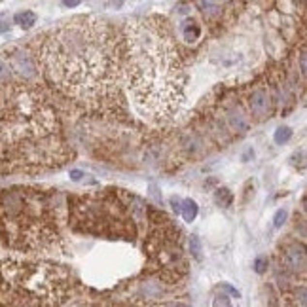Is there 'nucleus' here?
Masks as SVG:
<instances>
[{
    "label": "nucleus",
    "instance_id": "f03ea898",
    "mask_svg": "<svg viewBox=\"0 0 307 307\" xmlns=\"http://www.w3.org/2000/svg\"><path fill=\"white\" fill-rule=\"evenodd\" d=\"M72 152L47 89L31 78H0V176L61 169Z\"/></svg>",
    "mask_w": 307,
    "mask_h": 307
},
{
    "label": "nucleus",
    "instance_id": "ddd939ff",
    "mask_svg": "<svg viewBox=\"0 0 307 307\" xmlns=\"http://www.w3.org/2000/svg\"><path fill=\"white\" fill-rule=\"evenodd\" d=\"M290 137H292V129L283 125V127H279V129L275 131V137H273V138H275L277 144H285V142L290 140Z\"/></svg>",
    "mask_w": 307,
    "mask_h": 307
},
{
    "label": "nucleus",
    "instance_id": "7ed1b4c3",
    "mask_svg": "<svg viewBox=\"0 0 307 307\" xmlns=\"http://www.w3.org/2000/svg\"><path fill=\"white\" fill-rule=\"evenodd\" d=\"M123 80L135 108L155 125L175 122L184 105L186 72L167 21L159 15L123 29Z\"/></svg>",
    "mask_w": 307,
    "mask_h": 307
},
{
    "label": "nucleus",
    "instance_id": "dca6fc26",
    "mask_svg": "<svg viewBox=\"0 0 307 307\" xmlns=\"http://www.w3.org/2000/svg\"><path fill=\"white\" fill-rule=\"evenodd\" d=\"M286 211L285 209H281V211H277V215H275V218H273V226L275 228H281L283 224H285V220H286Z\"/></svg>",
    "mask_w": 307,
    "mask_h": 307
},
{
    "label": "nucleus",
    "instance_id": "6ab92c4d",
    "mask_svg": "<svg viewBox=\"0 0 307 307\" xmlns=\"http://www.w3.org/2000/svg\"><path fill=\"white\" fill-rule=\"evenodd\" d=\"M82 176H84V173H82V171H78V169L70 171V178H72L74 182H80V180H82Z\"/></svg>",
    "mask_w": 307,
    "mask_h": 307
},
{
    "label": "nucleus",
    "instance_id": "9b49d317",
    "mask_svg": "<svg viewBox=\"0 0 307 307\" xmlns=\"http://www.w3.org/2000/svg\"><path fill=\"white\" fill-rule=\"evenodd\" d=\"M201 34V29L194 19H188V21L182 23V36L186 42H196Z\"/></svg>",
    "mask_w": 307,
    "mask_h": 307
},
{
    "label": "nucleus",
    "instance_id": "9d476101",
    "mask_svg": "<svg viewBox=\"0 0 307 307\" xmlns=\"http://www.w3.org/2000/svg\"><path fill=\"white\" fill-rule=\"evenodd\" d=\"M198 213H199V207L194 199H184V201H180V215H182V218L186 220V222H194V220L198 218Z\"/></svg>",
    "mask_w": 307,
    "mask_h": 307
},
{
    "label": "nucleus",
    "instance_id": "aec40b11",
    "mask_svg": "<svg viewBox=\"0 0 307 307\" xmlns=\"http://www.w3.org/2000/svg\"><path fill=\"white\" fill-rule=\"evenodd\" d=\"M171 205H173V211H175L176 215H180V199L171 198Z\"/></svg>",
    "mask_w": 307,
    "mask_h": 307
},
{
    "label": "nucleus",
    "instance_id": "f257e3e1",
    "mask_svg": "<svg viewBox=\"0 0 307 307\" xmlns=\"http://www.w3.org/2000/svg\"><path fill=\"white\" fill-rule=\"evenodd\" d=\"M36 68L47 86L89 112L123 110L122 40L99 17H74L38 38Z\"/></svg>",
    "mask_w": 307,
    "mask_h": 307
},
{
    "label": "nucleus",
    "instance_id": "423d86ee",
    "mask_svg": "<svg viewBox=\"0 0 307 307\" xmlns=\"http://www.w3.org/2000/svg\"><path fill=\"white\" fill-rule=\"evenodd\" d=\"M68 224L74 231L103 239L135 243L138 237V218L146 207L125 190L107 188L68 199Z\"/></svg>",
    "mask_w": 307,
    "mask_h": 307
},
{
    "label": "nucleus",
    "instance_id": "4468645a",
    "mask_svg": "<svg viewBox=\"0 0 307 307\" xmlns=\"http://www.w3.org/2000/svg\"><path fill=\"white\" fill-rule=\"evenodd\" d=\"M215 199H216V203H218V205L228 207V205L231 203V194H230L228 190H218V192H216V198Z\"/></svg>",
    "mask_w": 307,
    "mask_h": 307
},
{
    "label": "nucleus",
    "instance_id": "1a4fd4ad",
    "mask_svg": "<svg viewBox=\"0 0 307 307\" xmlns=\"http://www.w3.org/2000/svg\"><path fill=\"white\" fill-rule=\"evenodd\" d=\"M281 265L286 273L290 275H306V265H307V256H306V248L304 245H298V243H292L283 248L281 252Z\"/></svg>",
    "mask_w": 307,
    "mask_h": 307
},
{
    "label": "nucleus",
    "instance_id": "20e7f679",
    "mask_svg": "<svg viewBox=\"0 0 307 307\" xmlns=\"http://www.w3.org/2000/svg\"><path fill=\"white\" fill-rule=\"evenodd\" d=\"M0 241L27 256L57 248L61 220L55 190L25 184L0 188Z\"/></svg>",
    "mask_w": 307,
    "mask_h": 307
},
{
    "label": "nucleus",
    "instance_id": "2eb2a0df",
    "mask_svg": "<svg viewBox=\"0 0 307 307\" xmlns=\"http://www.w3.org/2000/svg\"><path fill=\"white\" fill-rule=\"evenodd\" d=\"M190 248H192V254L196 258H201V241H199L198 235H192V241H190Z\"/></svg>",
    "mask_w": 307,
    "mask_h": 307
},
{
    "label": "nucleus",
    "instance_id": "0eeeda50",
    "mask_svg": "<svg viewBox=\"0 0 307 307\" xmlns=\"http://www.w3.org/2000/svg\"><path fill=\"white\" fill-rule=\"evenodd\" d=\"M148 237L146 250V273L155 279L175 285L182 281L188 271V262L182 252L180 231L165 213L148 209Z\"/></svg>",
    "mask_w": 307,
    "mask_h": 307
},
{
    "label": "nucleus",
    "instance_id": "6e6552de",
    "mask_svg": "<svg viewBox=\"0 0 307 307\" xmlns=\"http://www.w3.org/2000/svg\"><path fill=\"white\" fill-rule=\"evenodd\" d=\"M246 107H248L250 116L256 122H262L265 118H269L273 112L271 89L267 86H256L254 89H250V93L246 95Z\"/></svg>",
    "mask_w": 307,
    "mask_h": 307
},
{
    "label": "nucleus",
    "instance_id": "a211bd4d",
    "mask_svg": "<svg viewBox=\"0 0 307 307\" xmlns=\"http://www.w3.org/2000/svg\"><path fill=\"white\" fill-rule=\"evenodd\" d=\"M201 2V8H203V12H213V8H215V2L213 0H199Z\"/></svg>",
    "mask_w": 307,
    "mask_h": 307
},
{
    "label": "nucleus",
    "instance_id": "412c9836",
    "mask_svg": "<svg viewBox=\"0 0 307 307\" xmlns=\"http://www.w3.org/2000/svg\"><path fill=\"white\" fill-rule=\"evenodd\" d=\"M80 2H82V0H63V4H65L66 8H76Z\"/></svg>",
    "mask_w": 307,
    "mask_h": 307
},
{
    "label": "nucleus",
    "instance_id": "f3484780",
    "mask_svg": "<svg viewBox=\"0 0 307 307\" xmlns=\"http://www.w3.org/2000/svg\"><path fill=\"white\" fill-rule=\"evenodd\" d=\"M254 269H256V273H263L265 269H267V258H256V262H254Z\"/></svg>",
    "mask_w": 307,
    "mask_h": 307
},
{
    "label": "nucleus",
    "instance_id": "f8f14e48",
    "mask_svg": "<svg viewBox=\"0 0 307 307\" xmlns=\"http://www.w3.org/2000/svg\"><path fill=\"white\" fill-rule=\"evenodd\" d=\"M15 23L21 27V29H31L34 23H36V15H34V12H29V10H25V12H19V14H15Z\"/></svg>",
    "mask_w": 307,
    "mask_h": 307
},
{
    "label": "nucleus",
    "instance_id": "4be33fe9",
    "mask_svg": "<svg viewBox=\"0 0 307 307\" xmlns=\"http://www.w3.org/2000/svg\"><path fill=\"white\" fill-rule=\"evenodd\" d=\"M8 29H10V25H8V23H2V21H0V32H6Z\"/></svg>",
    "mask_w": 307,
    "mask_h": 307
},
{
    "label": "nucleus",
    "instance_id": "39448f33",
    "mask_svg": "<svg viewBox=\"0 0 307 307\" xmlns=\"http://www.w3.org/2000/svg\"><path fill=\"white\" fill-rule=\"evenodd\" d=\"M78 298V283L65 265L29 258L0 263V306H68Z\"/></svg>",
    "mask_w": 307,
    "mask_h": 307
}]
</instances>
